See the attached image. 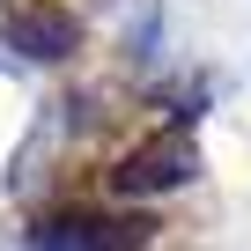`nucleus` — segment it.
<instances>
[{
  "label": "nucleus",
  "instance_id": "f257e3e1",
  "mask_svg": "<svg viewBox=\"0 0 251 251\" xmlns=\"http://www.w3.org/2000/svg\"><path fill=\"white\" fill-rule=\"evenodd\" d=\"M192 163H200L192 133H155V141H141L133 155H126V163L111 170V185H118L126 200H155V192L185 185V177H192Z\"/></svg>",
  "mask_w": 251,
  "mask_h": 251
},
{
  "label": "nucleus",
  "instance_id": "f03ea898",
  "mask_svg": "<svg viewBox=\"0 0 251 251\" xmlns=\"http://www.w3.org/2000/svg\"><path fill=\"white\" fill-rule=\"evenodd\" d=\"M141 236H148L141 214H52L37 222L30 251H133Z\"/></svg>",
  "mask_w": 251,
  "mask_h": 251
},
{
  "label": "nucleus",
  "instance_id": "7ed1b4c3",
  "mask_svg": "<svg viewBox=\"0 0 251 251\" xmlns=\"http://www.w3.org/2000/svg\"><path fill=\"white\" fill-rule=\"evenodd\" d=\"M8 30H15V37H23V52H37V59H52V52H67V45H74V23H67L59 8H30V15H15Z\"/></svg>",
  "mask_w": 251,
  "mask_h": 251
}]
</instances>
